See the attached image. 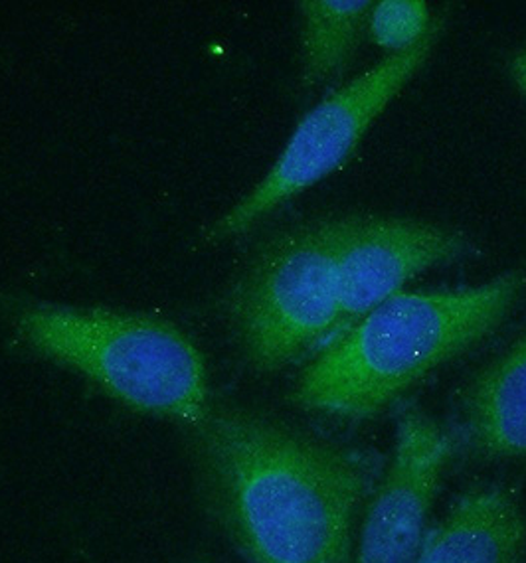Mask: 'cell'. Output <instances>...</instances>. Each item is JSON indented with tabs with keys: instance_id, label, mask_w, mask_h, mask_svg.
<instances>
[{
	"instance_id": "3957f363",
	"label": "cell",
	"mask_w": 526,
	"mask_h": 563,
	"mask_svg": "<svg viewBox=\"0 0 526 563\" xmlns=\"http://www.w3.org/2000/svg\"><path fill=\"white\" fill-rule=\"evenodd\" d=\"M12 327L34 354L86 376L129 409L193 428L210 413L205 358L171 322L29 302L14 309Z\"/></svg>"
},
{
	"instance_id": "9c48e42d",
	"label": "cell",
	"mask_w": 526,
	"mask_h": 563,
	"mask_svg": "<svg viewBox=\"0 0 526 563\" xmlns=\"http://www.w3.org/2000/svg\"><path fill=\"white\" fill-rule=\"evenodd\" d=\"M461 435L481 456H526V329L471 382Z\"/></svg>"
},
{
	"instance_id": "6da1fadb",
	"label": "cell",
	"mask_w": 526,
	"mask_h": 563,
	"mask_svg": "<svg viewBox=\"0 0 526 563\" xmlns=\"http://www.w3.org/2000/svg\"><path fill=\"white\" fill-rule=\"evenodd\" d=\"M206 496L250 563H344L371 465L245 409L196 426Z\"/></svg>"
},
{
	"instance_id": "8fae6325",
	"label": "cell",
	"mask_w": 526,
	"mask_h": 563,
	"mask_svg": "<svg viewBox=\"0 0 526 563\" xmlns=\"http://www.w3.org/2000/svg\"><path fill=\"white\" fill-rule=\"evenodd\" d=\"M434 20L424 0H382L372 4L366 30L376 46L398 54L426 38Z\"/></svg>"
},
{
	"instance_id": "5b68a950",
	"label": "cell",
	"mask_w": 526,
	"mask_h": 563,
	"mask_svg": "<svg viewBox=\"0 0 526 563\" xmlns=\"http://www.w3.org/2000/svg\"><path fill=\"white\" fill-rule=\"evenodd\" d=\"M441 30L443 19L434 20L428 36L414 48L381 59L315 106L297 123L267 175L210 228L206 240L226 242L242 235L277 206L344 165L374 119L428 62Z\"/></svg>"
},
{
	"instance_id": "7c38bea8",
	"label": "cell",
	"mask_w": 526,
	"mask_h": 563,
	"mask_svg": "<svg viewBox=\"0 0 526 563\" xmlns=\"http://www.w3.org/2000/svg\"><path fill=\"white\" fill-rule=\"evenodd\" d=\"M508 71H511V78L515 79L518 89L526 96V48L520 49L511 58Z\"/></svg>"
},
{
	"instance_id": "277c9868",
	"label": "cell",
	"mask_w": 526,
	"mask_h": 563,
	"mask_svg": "<svg viewBox=\"0 0 526 563\" xmlns=\"http://www.w3.org/2000/svg\"><path fill=\"white\" fill-rule=\"evenodd\" d=\"M349 216L293 225L263 245L228 301L244 356L275 372L339 329V253Z\"/></svg>"
},
{
	"instance_id": "52a82bcc",
	"label": "cell",
	"mask_w": 526,
	"mask_h": 563,
	"mask_svg": "<svg viewBox=\"0 0 526 563\" xmlns=\"http://www.w3.org/2000/svg\"><path fill=\"white\" fill-rule=\"evenodd\" d=\"M453 439L424 411L399 416L391 465L372 495L354 563H418Z\"/></svg>"
},
{
	"instance_id": "8992f818",
	"label": "cell",
	"mask_w": 526,
	"mask_h": 563,
	"mask_svg": "<svg viewBox=\"0 0 526 563\" xmlns=\"http://www.w3.org/2000/svg\"><path fill=\"white\" fill-rule=\"evenodd\" d=\"M473 250L468 235L408 218L349 216L339 253V339L392 299L418 273L458 262Z\"/></svg>"
},
{
	"instance_id": "7a4b0ae2",
	"label": "cell",
	"mask_w": 526,
	"mask_h": 563,
	"mask_svg": "<svg viewBox=\"0 0 526 563\" xmlns=\"http://www.w3.org/2000/svg\"><path fill=\"white\" fill-rule=\"evenodd\" d=\"M526 285L523 269L453 291H399L322 346L293 388L305 409L366 419L431 369L505 321Z\"/></svg>"
},
{
	"instance_id": "30bf717a",
	"label": "cell",
	"mask_w": 526,
	"mask_h": 563,
	"mask_svg": "<svg viewBox=\"0 0 526 563\" xmlns=\"http://www.w3.org/2000/svg\"><path fill=\"white\" fill-rule=\"evenodd\" d=\"M302 9V79L317 88L339 78L366 30L371 0H305Z\"/></svg>"
},
{
	"instance_id": "ba28073f",
	"label": "cell",
	"mask_w": 526,
	"mask_h": 563,
	"mask_svg": "<svg viewBox=\"0 0 526 563\" xmlns=\"http://www.w3.org/2000/svg\"><path fill=\"white\" fill-rule=\"evenodd\" d=\"M525 554L526 522L517 496L489 485L459 496L429 532L418 563H520Z\"/></svg>"
}]
</instances>
